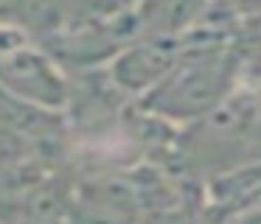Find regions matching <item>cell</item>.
Segmentation results:
<instances>
[{
  "mask_svg": "<svg viewBox=\"0 0 261 224\" xmlns=\"http://www.w3.org/2000/svg\"><path fill=\"white\" fill-rule=\"evenodd\" d=\"M236 6H242L244 11H261V0H236Z\"/></svg>",
  "mask_w": 261,
  "mask_h": 224,
  "instance_id": "cell-4",
  "label": "cell"
},
{
  "mask_svg": "<svg viewBox=\"0 0 261 224\" xmlns=\"http://www.w3.org/2000/svg\"><path fill=\"white\" fill-rule=\"evenodd\" d=\"M0 224H6V221H0Z\"/></svg>",
  "mask_w": 261,
  "mask_h": 224,
  "instance_id": "cell-6",
  "label": "cell"
},
{
  "mask_svg": "<svg viewBox=\"0 0 261 224\" xmlns=\"http://www.w3.org/2000/svg\"><path fill=\"white\" fill-rule=\"evenodd\" d=\"M233 81V59L219 48L194 50L182 56L171 73L143 95V106L160 118L208 115L219 106Z\"/></svg>",
  "mask_w": 261,
  "mask_h": 224,
  "instance_id": "cell-1",
  "label": "cell"
},
{
  "mask_svg": "<svg viewBox=\"0 0 261 224\" xmlns=\"http://www.w3.org/2000/svg\"><path fill=\"white\" fill-rule=\"evenodd\" d=\"M177 62H180V48L174 45V39H146L118 50L107 67V78L121 93L146 95L169 76Z\"/></svg>",
  "mask_w": 261,
  "mask_h": 224,
  "instance_id": "cell-3",
  "label": "cell"
},
{
  "mask_svg": "<svg viewBox=\"0 0 261 224\" xmlns=\"http://www.w3.org/2000/svg\"><path fill=\"white\" fill-rule=\"evenodd\" d=\"M242 224H261V207H258V210H253V213H250V216L244 218Z\"/></svg>",
  "mask_w": 261,
  "mask_h": 224,
  "instance_id": "cell-5",
  "label": "cell"
},
{
  "mask_svg": "<svg viewBox=\"0 0 261 224\" xmlns=\"http://www.w3.org/2000/svg\"><path fill=\"white\" fill-rule=\"evenodd\" d=\"M0 90L48 112H65L70 104V84L62 67L34 39L0 56Z\"/></svg>",
  "mask_w": 261,
  "mask_h": 224,
  "instance_id": "cell-2",
  "label": "cell"
}]
</instances>
